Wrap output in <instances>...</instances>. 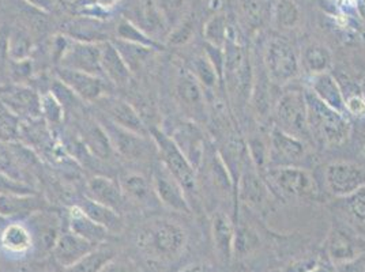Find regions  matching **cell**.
Returning <instances> with one entry per match:
<instances>
[{
    "label": "cell",
    "mask_w": 365,
    "mask_h": 272,
    "mask_svg": "<svg viewBox=\"0 0 365 272\" xmlns=\"http://www.w3.org/2000/svg\"><path fill=\"white\" fill-rule=\"evenodd\" d=\"M187 244V234L178 222L157 218L139 229L137 246L152 261L169 263L179 258Z\"/></svg>",
    "instance_id": "cell-1"
},
{
    "label": "cell",
    "mask_w": 365,
    "mask_h": 272,
    "mask_svg": "<svg viewBox=\"0 0 365 272\" xmlns=\"http://www.w3.org/2000/svg\"><path fill=\"white\" fill-rule=\"evenodd\" d=\"M222 80L232 101L240 109L251 98L254 83V67L243 44L237 40L236 31L229 26L227 44L224 46V74Z\"/></svg>",
    "instance_id": "cell-2"
},
{
    "label": "cell",
    "mask_w": 365,
    "mask_h": 272,
    "mask_svg": "<svg viewBox=\"0 0 365 272\" xmlns=\"http://www.w3.org/2000/svg\"><path fill=\"white\" fill-rule=\"evenodd\" d=\"M303 91L311 137H315L326 146L344 145L351 134V125L348 117L326 105L308 88Z\"/></svg>",
    "instance_id": "cell-3"
},
{
    "label": "cell",
    "mask_w": 365,
    "mask_h": 272,
    "mask_svg": "<svg viewBox=\"0 0 365 272\" xmlns=\"http://www.w3.org/2000/svg\"><path fill=\"white\" fill-rule=\"evenodd\" d=\"M262 176L273 195L297 200H317L319 197L315 177L302 167H267Z\"/></svg>",
    "instance_id": "cell-4"
},
{
    "label": "cell",
    "mask_w": 365,
    "mask_h": 272,
    "mask_svg": "<svg viewBox=\"0 0 365 272\" xmlns=\"http://www.w3.org/2000/svg\"><path fill=\"white\" fill-rule=\"evenodd\" d=\"M149 134L161 157V164L167 167L168 172L182 185L187 197H194L198 189V170L191 165V162L167 132L153 127L152 130H149Z\"/></svg>",
    "instance_id": "cell-5"
},
{
    "label": "cell",
    "mask_w": 365,
    "mask_h": 272,
    "mask_svg": "<svg viewBox=\"0 0 365 272\" xmlns=\"http://www.w3.org/2000/svg\"><path fill=\"white\" fill-rule=\"evenodd\" d=\"M263 68L269 80L277 86H285L294 80L300 71V56L284 38H272L263 53Z\"/></svg>",
    "instance_id": "cell-6"
},
{
    "label": "cell",
    "mask_w": 365,
    "mask_h": 272,
    "mask_svg": "<svg viewBox=\"0 0 365 272\" xmlns=\"http://www.w3.org/2000/svg\"><path fill=\"white\" fill-rule=\"evenodd\" d=\"M274 120V127L289 135L296 136L303 142L312 139L308 127L304 91L284 93L275 105Z\"/></svg>",
    "instance_id": "cell-7"
},
{
    "label": "cell",
    "mask_w": 365,
    "mask_h": 272,
    "mask_svg": "<svg viewBox=\"0 0 365 272\" xmlns=\"http://www.w3.org/2000/svg\"><path fill=\"white\" fill-rule=\"evenodd\" d=\"M101 53L103 43H89L71 38L68 40L67 46L58 61V67L86 73L106 79L101 67Z\"/></svg>",
    "instance_id": "cell-8"
},
{
    "label": "cell",
    "mask_w": 365,
    "mask_h": 272,
    "mask_svg": "<svg viewBox=\"0 0 365 272\" xmlns=\"http://www.w3.org/2000/svg\"><path fill=\"white\" fill-rule=\"evenodd\" d=\"M365 245L360 233L346 222H334L326 240V251L335 264L360 258Z\"/></svg>",
    "instance_id": "cell-9"
},
{
    "label": "cell",
    "mask_w": 365,
    "mask_h": 272,
    "mask_svg": "<svg viewBox=\"0 0 365 272\" xmlns=\"http://www.w3.org/2000/svg\"><path fill=\"white\" fill-rule=\"evenodd\" d=\"M272 197L273 192L270 187L257 170V167H254L250 158L236 185L237 200L254 211L263 212L270 206Z\"/></svg>",
    "instance_id": "cell-10"
},
{
    "label": "cell",
    "mask_w": 365,
    "mask_h": 272,
    "mask_svg": "<svg viewBox=\"0 0 365 272\" xmlns=\"http://www.w3.org/2000/svg\"><path fill=\"white\" fill-rule=\"evenodd\" d=\"M324 182L331 195L344 199L365 187V167L348 161L333 162L326 167Z\"/></svg>",
    "instance_id": "cell-11"
},
{
    "label": "cell",
    "mask_w": 365,
    "mask_h": 272,
    "mask_svg": "<svg viewBox=\"0 0 365 272\" xmlns=\"http://www.w3.org/2000/svg\"><path fill=\"white\" fill-rule=\"evenodd\" d=\"M94 105L101 113V117L116 124L118 127L139 135H148L149 130L140 119L135 108L120 97L106 94Z\"/></svg>",
    "instance_id": "cell-12"
},
{
    "label": "cell",
    "mask_w": 365,
    "mask_h": 272,
    "mask_svg": "<svg viewBox=\"0 0 365 272\" xmlns=\"http://www.w3.org/2000/svg\"><path fill=\"white\" fill-rule=\"evenodd\" d=\"M152 184L158 202L169 210L182 214H191L190 200L182 185L169 173L161 162L153 167Z\"/></svg>",
    "instance_id": "cell-13"
},
{
    "label": "cell",
    "mask_w": 365,
    "mask_h": 272,
    "mask_svg": "<svg viewBox=\"0 0 365 272\" xmlns=\"http://www.w3.org/2000/svg\"><path fill=\"white\" fill-rule=\"evenodd\" d=\"M307 155L305 143L273 127L269 137V167H299Z\"/></svg>",
    "instance_id": "cell-14"
},
{
    "label": "cell",
    "mask_w": 365,
    "mask_h": 272,
    "mask_svg": "<svg viewBox=\"0 0 365 272\" xmlns=\"http://www.w3.org/2000/svg\"><path fill=\"white\" fill-rule=\"evenodd\" d=\"M0 100L19 120L41 117V94L29 85H7Z\"/></svg>",
    "instance_id": "cell-15"
},
{
    "label": "cell",
    "mask_w": 365,
    "mask_h": 272,
    "mask_svg": "<svg viewBox=\"0 0 365 272\" xmlns=\"http://www.w3.org/2000/svg\"><path fill=\"white\" fill-rule=\"evenodd\" d=\"M100 122L106 128L115 154L127 161H140L149 154V142L145 135H139L118 127L116 124L101 117Z\"/></svg>",
    "instance_id": "cell-16"
},
{
    "label": "cell",
    "mask_w": 365,
    "mask_h": 272,
    "mask_svg": "<svg viewBox=\"0 0 365 272\" xmlns=\"http://www.w3.org/2000/svg\"><path fill=\"white\" fill-rule=\"evenodd\" d=\"M55 76L76 94V97L86 104H96L103 95L108 94L106 79L100 76L91 75L81 71L56 68Z\"/></svg>",
    "instance_id": "cell-17"
},
{
    "label": "cell",
    "mask_w": 365,
    "mask_h": 272,
    "mask_svg": "<svg viewBox=\"0 0 365 272\" xmlns=\"http://www.w3.org/2000/svg\"><path fill=\"white\" fill-rule=\"evenodd\" d=\"M26 225L31 229L34 249L38 252H52L55 244L61 233V219L55 212L41 210L33 214L26 219Z\"/></svg>",
    "instance_id": "cell-18"
},
{
    "label": "cell",
    "mask_w": 365,
    "mask_h": 272,
    "mask_svg": "<svg viewBox=\"0 0 365 272\" xmlns=\"http://www.w3.org/2000/svg\"><path fill=\"white\" fill-rule=\"evenodd\" d=\"M175 94L184 112L191 115L194 119L203 117L205 90L190 70L179 71L175 85Z\"/></svg>",
    "instance_id": "cell-19"
},
{
    "label": "cell",
    "mask_w": 365,
    "mask_h": 272,
    "mask_svg": "<svg viewBox=\"0 0 365 272\" xmlns=\"http://www.w3.org/2000/svg\"><path fill=\"white\" fill-rule=\"evenodd\" d=\"M169 136L173 139L178 147L187 157L191 165L198 170L200 165L203 164V158L206 154L205 139L198 125L194 124L192 121L178 124L172 135Z\"/></svg>",
    "instance_id": "cell-20"
},
{
    "label": "cell",
    "mask_w": 365,
    "mask_h": 272,
    "mask_svg": "<svg viewBox=\"0 0 365 272\" xmlns=\"http://www.w3.org/2000/svg\"><path fill=\"white\" fill-rule=\"evenodd\" d=\"M97 246L98 245L86 241L71 230H63L51 253L61 267L71 268Z\"/></svg>",
    "instance_id": "cell-21"
},
{
    "label": "cell",
    "mask_w": 365,
    "mask_h": 272,
    "mask_svg": "<svg viewBox=\"0 0 365 272\" xmlns=\"http://www.w3.org/2000/svg\"><path fill=\"white\" fill-rule=\"evenodd\" d=\"M48 209L46 200L36 194L0 195V218L28 219L33 214Z\"/></svg>",
    "instance_id": "cell-22"
},
{
    "label": "cell",
    "mask_w": 365,
    "mask_h": 272,
    "mask_svg": "<svg viewBox=\"0 0 365 272\" xmlns=\"http://www.w3.org/2000/svg\"><path fill=\"white\" fill-rule=\"evenodd\" d=\"M79 136L81 142L85 145L88 152H91L94 158L107 161L115 154L107 131L97 117L83 119L81 122Z\"/></svg>",
    "instance_id": "cell-23"
},
{
    "label": "cell",
    "mask_w": 365,
    "mask_h": 272,
    "mask_svg": "<svg viewBox=\"0 0 365 272\" xmlns=\"http://www.w3.org/2000/svg\"><path fill=\"white\" fill-rule=\"evenodd\" d=\"M86 197L118 212H122L127 202L123 195L120 184L106 176L91 177L86 184Z\"/></svg>",
    "instance_id": "cell-24"
},
{
    "label": "cell",
    "mask_w": 365,
    "mask_h": 272,
    "mask_svg": "<svg viewBox=\"0 0 365 272\" xmlns=\"http://www.w3.org/2000/svg\"><path fill=\"white\" fill-rule=\"evenodd\" d=\"M308 89L326 105L333 108L336 112L346 116L344 91L341 89V83L336 80V78L331 73L309 76Z\"/></svg>",
    "instance_id": "cell-25"
},
{
    "label": "cell",
    "mask_w": 365,
    "mask_h": 272,
    "mask_svg": "<svg viewBox=\"0 0 365 272\" xmlns=\"http://www.w3.org/2000/svg\"><path fill=\"white\" fill-rule=\"evenodd\" d=\"M101 67L106 80L109 83L124 88L131 80V70L127 63L123 59L120 52L116 46L110 41L103 43V53H101Z\"/></svg>",
    "instance_id": "cell-26"
},
{
    "label": "cell",
    "mask_w": 365,
    "mask_h": 272,
    "mask_svg": "<svg viewBox=\"0 0 365 272\" xmlns=\"http://www.w3.org/2000/svg\"><path fill=\"white\" fill-rule=\"evenodd\" d=\"M119 184L125 200L137 204L139 207H152L155 202H158L154 194L152 180L149 182L145 176L139 173L123 174Z\"/></svg>",
    "instance_id": "cell-27"
},
{
    "label": "cell",
    "mask_w": 365,
    "mask_h": 272,
    "mask_svg": "<svg viewBox=\"0 0 365 272\" xmlns=\"http://www.w3.org/2000/svg\"><path fill=\"white\" fill-rule=\"evenodd\" d=\"M214 249L218 258L224 263H229L233 257L235 244V222L227 212L217 211L212 221Z\"/></svg>",
    "instance_id": "cell-28"
},
{
    "label": "cell",
    "mask_w": 365,
    "mask_h": 272,
    "mask_svg": "<svg viewBox=\"0 0 365 272\" xmlns=\"http://www.w3.org/2000/svg\"><path fill=\"white\" fill-rule=\"evenodd\" d=\"M67 222H68V230H71L79 237L85 239L86 241L91 242L94 245H103L110 239V233L106 227L94 222L76 204L68 211Z\"/></svg>",
    "instance_id": "cell-29"
},
{
    "label": "cell",
    "mask_w": 365,
    "mask_h": 272,
    "mask_svg": "<svg viewBox=\"0 0 365 272\" xmlns=\"http://www.w3.org/2000/svg\"><path fill=\"white\" fill-rule=\"evenodd\" d=\"M0 245L10 255L24 256L29 253L31 249H34L31 229L22 222L10 224L0 234Z\"/></svg>",
    "instance_id": "cell-30"
},
{
    "label": "cell",
    "mask_w": 365,
    "mask_h": 272,
    "mask_svg": "<svg viewBox=\"0 0 365 272\" xmlns=\"http://www.w3.org/2000/svg\"><path fill=\"white\" fill-rule=\"evenodd\" d=\"M300 67L309 76L330 73L333 68L331 51L319 43L305 46L300 55Z\"/></svg>",
    "instance_id": "cell-31"
},
{
    "label": "cell",
    "mask_w": 365,
    "mask_h": 272,
    "mask_svg": "<svg viewBox=\"0 0 365 272\" xmlns=\"http://www.w3.org/2000/svg\"><path fill=\"white\" fill-rule=\"evenodd\" d=\"M76 206H78L83 211V214H86L94 222L106 227L110 234L120 233L124 227L120 212H118L113 209H109L104 204H100L89 197H85V199H82L79 203H76Z\"/></svg>",
    "instance_id": "cell-32"
},
{
    "label": "cell",
    "mask_w": 365,
    "mask_h": 272,
    "mask_svg": "<svg viewBox=\"0 0 365 272\" xmlns=\"http://www.w3.org/2000/svg\"><path fill=\"white\" fill-rule=\"evenodd\" d=\"M115 257L116 252L103 244L94 248L91 253H88L68 270L71 272H103Z\"/></svg>",
    "instance_id": "cell-33"
},
{
    "label": "cell",
    "mask_w": 365,
    "mask_h": 272,
    "mask_svg": "<svg viewBox=\"0 0 365 272\" xmlns=\"http://www.w3.org/2000/svg\"><path fill=\"white\" fill-rule=\"evenodd\" d=\"M260 245L258 233L243 221L235 224V244H233V256L247 257L254 253Z\"/></svg>",
    "instance_id": "cell-34"
},
{
    "label": "cell",
    "mask_w": 365,
    "mask_h": 272,
    "mask_svg": "<svg viewBox=\"0 0 365 272\" xmlns=\"http://www.w3.org/2000/svg\"><path fill=\"white\" fill-rule=\"evenodd\" d=\"M342 200V212L350 226L356 230H365V187Z\"/></svg>",
    "instance_id": "cell-35"
},
{
    "label": "cell",
    "mask_w": 365,
    "mask_h": 272,
    "mask_svg": "<svg viewBox=\"0 0 365 272\" xmlns=\"http://www.w3.org/2000/svg\"><path fill=\"white\" fill-rule=\"evenodd\" d=\"M190 71L192 73V75L197 78V80L203 88V90H213L222 80L220 74L217 73L213 63L207 58V55L197 56L192 61Z\"/></svg>",
    "instance_id": "cell-36"
},
{
    "label": "cell",
    "mask_w": 365,
    "mask_h": 272,
    "mask_svg": "<svg viewBox=\"0 0 365 272\" xmlns=\"http://www.w3.org/2000/svg\"><path fill=\"white\" fill-rule=\"evenodd\" d=\"M0 172L16 182L31 185V182H28L29 174L25 172L24 167L19 165L16 154L11 150L9 142H1V140H0Z\"/></svg>",
    "instance_id": "cell-37"
},
{
    "label": "cell",
    "mask_w": 365,
    "mask_h": 272,
    "mask_svg": "<svg viewBox=\"0 0 365 272\" xmlns=\"http://www.w3.org/2000/svg\"><path fill=\"white\" fill-rule=\"evenodd\" d=\"M7 46H9L10 61H22L31 59L33 41L26 31H19V29L9 31Z\"/></svg>",
    "instance_id": "cell-38"
},
{
    "label": "cell",
    "mask_w": 365,
    "mask_h": 272,
    "mask_svg": "<svg viewBox=\"0 0 365 272\" xmlns=\"http://www.w3.org/2000/svg\"><path fill=\"white\" fill-rule=\"evenodd\" d=\"M116 34H118V40H120V41L146 46V48H152L154 51L163 49V46H160L157 41H154L153 38H150L149 36H146L143 31H140L137 26H134L128 21H122L119 23Z\"/></svg>",
    "instance_id": "cell-39"
},
{
    "label": "cell",
    "mask_w": 365,
    "mask_h": 272,
    "mask_svg": "<svg viewBox=\"0 0 365 272\" xmlns=\"http://www.w3.org/2000/svg\"><path fill=\"white\" fill-rule=\"evenodd\" d=\"M113 44L116 46L118 51L120 52L123 59L127 63V66L130 67L131 73H135L138 68L146 61L148 56L154 51L152 48L137 46V44L120 41V40H118V43H113Z\"/></svg>",
    "instance_id": "cell-40"
},
{
    "label": "cell",
    "mask_w": 365,
    "mask_h": 272,
    "mask_svg": "<svg viewBox=\"0 0 365 272\" xmlns=\"http://www.w3.org/2000/svg\"><path fill=\"white\" fill-rule=\"evenodd\" d=\"M240 4L244 18L252 29L260 28L269 16V3L266 0H240Z\"/></svg>",
    "instance_id": "cell-41"
},
{
    "label": "cell",
    "mask_w": 365,
    "mask_h": 272,
    "mask_svg": "<svg viewBox=\"0 0 365 272\" xmlns=\"http://www.w3.org/2000/svg\"><path fill=\"white\" fill-rule=\"evenodd\" d=\"M228 31L227 19L222 16H213L205 28V37H206L207 46L224 49L228 38Z\"/></svg>",
    "instance_id": "cell-42"
},
{
    "label": "cell",
    "mask_w": 365,
    "mask_h": 272,
    "mask_svg": "<svg viewBox=\"0 0 365 272\" xmlns=\"http://www.w3.org/2000/svg\"><path fill=\"white\" fill-rule=\"evenodd\" d=\"M274 19L278 28L293 29L300 21L299 7L292 0H279L274 11Z\"/></svg>",
    "instance_id": "cell-43"
},
{
    "label": "cell",
    "mask_w": 365,
    "mask_h": 272,
    "mask_svg": "<svg viewBox=\"0 0 365 272\" xmlns=\"http://www.w3.org/2000/svg\"><path fill=\"white\" fill-rule=\"evenodd\" d=\"M64 112V106L51 91L41 94V117L48 125H61Z\"/></svg>",
    "instance_id": "cell-44"
},
{
    "label": "cell",
    "mask_w": 365,
    "mask_h": 272,
    "mask_svg": "<svg viewBox=\"0 0 365 272\" xmlns=\"http://www.w3.org/2000/svg\"><path fill=\"white\" fill-rule=\"evenodd\" d=\"M21 120L0 100V140L14 142L19 135Z\"/></svg>",
    "instance_id": "cell-45"
},
{
    "label": "cell",
    "mask_w": 365,
    "mask_h": 272,
    "mask_svg": "<svg viewBox=\"0 0 365 272\" xmlns=\"http://www.w3.org/2000/svg\"><path fill=\"white\" fill-rule=\"evenodd\" d=\"M345 97V108L346 115H351L354 117H364L365 116V95L361 90H344Z\"/></svg>",
    "instance_id": "cell-46"
},
{
    "label": "cell",
    "mask_w": 365,
    "mask_h": 272,
    "mask_svg": "<svg viewBox=\"0 0 365 272\" xmlns=\"http://www.w3.org/2000/svg\"><path fill=\"white\" fill-rule=\"evenodd\" d=\"M37 191L25 182H16L7 174L0 172V195H16V194H36Z\"/></svg>",
    "instance_id": "cell-47"
},
{
    "label": "cell",
    "mask_w": 365,
    "mask_h": 272,
    "mask_svg": "<svg viewBox=\"0 0 365 272\" xmlns=\"http://www.w3.org/2000/svg\"><path fill=\"white\" fill-rule=\"evenodd\" d=\"M7 40H9V31L0 28V76L9 71V64H10Z\"/></svg>",
    "instance_id": "cell-48"
},
{
    "label": "cell",
    "mask_w": 365,
    "mask_h": 272,
    "mask_svg": "<svg viewBox=\"0 0 365 272\" xmlns=\"http://www.w3.org/2000/svg\"><path fill=\"white\" fill-rule=\"evenodd\" d=\"M317 266H319V263L315 257H304V258L290 263L289 266L282 272H309L311 270H314Z\"/></svg>",
    "instance_id": "cell-49"
},
{
    "label": "cell",
    "mask_w": 365,
    "mask_h": 272,
    "mask_svg": "<svg viewBox=\"0 0 365 272\" xmlns=\"http://www.w3.org/2000/svg\"><path fill=\"white\" fill-rule=\"evenodd\" d=\"M103 272H138L137 266L127 260H119L115 257Z\"/></svg>",
    "instance_id": "cell-50"
},
{
    "label": "cell",
    "mask_w": 365,
    "mask_h": 272,
    "mask_svg": "<svg viewBox=\"0 0 365 272\" xmlns=\"http://www.w3.org/2000/svg\"><path fill=\"white\" fill-rule=\"evenodd\" d=\"M336 272H365V267L359 258H356L349 263L336 264Z\"/></svg>",
    "instance_id": "cell-51"
},
{
    "label": "cell",
    "mask_w": 365,
    "mask_h": 272,
    "mask_svg": "<svg viewBox=\"0 0 365 272\" xmlns=\"http://www.w3.org/2000/svg\"><path fill=\"white\" fill-rule=\"evenodd\" d=\"M26 1L43 11H52L56 9V0H26Z\"/></svg>",
    "instance_id": "cell-52"
},
{
    "label": "cell",
    "mask_w": 365,
    "mask_h": 272,
    "mask_svg": "<svg viewBox=\"0 0 365 272\" xmlns=\"http://www.w3.org/2000/svg\"><path fill=\"white\" fill-rule=\"evenodd\" d=\"M180 6H182V0H163L164 10H167L169 13L172 11L173 16L180 9Z\"/></svg>",
    "instance_id": "cell-53"
},
{
    "label": "cell",
    "mask_w": 365,
    "mask_h": 272,
    "mask_svg": "<svg viewBox=\"0 0 365 272\" xmlns=\"http://www.w3.org/2000/svg\"><path fill=\"white\" fill-rule=\"evenodd\" d=\"M180 272H213V268L209 264H191Z\"/></svg>",
    "instance_id": "cell-54"
},
{
    "label": "cell",
    "mask_w": 365,
    "mask_h": 272,
    "mask_svg": "<svg viewBox=\"0 0 365 272\" xmlns=\"http://www.w3.org/2000/svg\"><path fill=\"white\" fill-rule=\"evenodd\" d=\"M356 6H357V10H359V14L365 22V0H359Z\"/></svg>",
    "instance_id": "cell-55"
},
{
    "label": "cell",
    "mask_w": 365,
    "mask_h": 272,
    "mask_svg": "<svg viewBox=\"0 0 365 272\" xmlns=\"http://www.w3.org/2000/svg\"><path fill=\"white\" fill-rule=\"evenodd\" d=\"M97 1V7H112L118 0H96Z\"/></svg>",
    "instance_id": "cell-56"
},
{
    "label": "cell",
    "mask_w": 365,
    "mask_h": 272,
    "mask_svg": "<svg viewBox=\"0 0 365 272\" xmlns=\"http://www.w3.org/2000/svg\"><path fill=\"white\" fill-rule=\"evenodd\" d=\"M342 4H346V6H351V4H357L359 0H339Z\"/></svg>",
    "instance_id": "cell-57"
},
{
    "label": "cell",
    "mask_w": 365,
    "mask_h": 272,
    "mask_svg": "<svg viewBox=\"0 0 365 272\" xmlns=\"http://www.w3.org/2000/svg\"><path fill=\"white\" fill-rule=\"evenodd\" d=\"M6 88H7V85L6 83H0V95H1V93L6 90Z\"/></svg>",
    "instance_id": "cell-58"
}]
</instances>
